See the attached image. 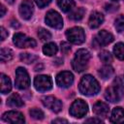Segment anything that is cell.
<instances>
[{"label": "cell", "instance_id": "20", "mask_svg": "<svg viewBox=\"0 0 124 124\" xmlns=\"http://www.w3.org/2000/svg\"><path fill=\"white\" fill-rule=\"evenodd\" d=\"M12 89V83L9 77L5 76L4 74H1V93L7 94Z\"/></svg>", "mask_w": 124, "mask_h": 124}, {"label": "cell", "instance_id": "31", "mask_svg": "<svg viewBox=\"0 0 124 124\" xmlns=\"http://www.w3.org/2000/svg\"><path fill=\"white\" fill-rule=\"evenodd\" d=\"M70 50H71V46L66 42H62L61 43V51L63 53H68Z\"/></svg>", "mask_w": 124, "mask_h": 124}, {"label": "cell", "instance_id": "6", "mask_svg": "<svg viewBox=\"0 0 124 124\" xmlns=\"http://www.w3.org/2000/svg\"><path fill=\"white\" fill-rule=\"evenodd\" d=\"M87 110H88V106L81 99L76 100L70 107V114L76 118H81L87 113Z\"/></svg>", "mask_w": 124, "mask_h": 124}, {"label": "cell", "instance_id": "4", "mask_svg": "<svg viewBox=\"0 0 124 124\" xmlns=\"http://www.w3.org/2000/svg\"><path fill=\"white\" fill-rule=\"evenodd\" d=\"M16 86L20 89V90H24L27 89L30 85V78H29V75L27 73V71L22 68V67H18L16 70Z\"/></svg>", "mask_w": 124, "mask_h": 124}, {"label": "cell", "instance_id": "15", "mask_svg": "<svg viewBox=\"0 0 124 124\" xmlns=\"http://www.w3.org/2000/svg\"><path fill=\"white\" fill-rule=\"evenodd\" d=\"M108 105H107L104 102H97L93 106V112L99 117H107L108 114Z\"/></svg>", "mask_w": 124, "mask_h": 124}, {"label": "cell", "instance_id": "19", "mask_svg": "<svg viewBox=\"0 0 124 124\" xmlns=\"http://www.w3.org/2000/svg\"><path fill=\"white\" fill-rule=\"evenodd\" d=\"M7 105L10 106V107H12V108H20V107L23 106V101H22V99L20 98L19 95L14 93V94H12L8 98Z\"/></svg>", "mask_w": 124, "mask_h": 124}, {"label": "cell", "instance_id": "30", "mask_svg": "<svg viewBox=\"0 0 124 124\" xmlns=\"http://www.w3.org/2000/svg\"><path fill=\"white\" fill-rule=\"evenodd\" d=\"M29 113H30V115L32 116V118H34V119H37V120H42L43 118H44V112L41 110V109H39V108H31L30 110H29Z\"/></svg>", "mask_w": 124, "mask_h": 124}, {"label": "cell", "instance_id": "22", "mask_svg": "<svg viewBox=\"0 0 124 124\" xmlns=\"http://www.w3.org/2000/svg\"><path fill=\"white\" fill-rule=\"evenodd\" d=\"M58 48H57V46L54 44V43H48V44H46L43 47V52L47 55V56H52L54 54H56Z\"/></svg>", "mask_w": 124, "mask_h": 124}, {"label": "cell", "instance_id": "41", "mask_svg": "<svg viewBox=\"0 0 124 124\" xmlns=\"http://www.w3.org/2000/svg\"><path fill=\"white\" fill-rule=\"evenodd\" d=\"M112 1H118V0H112Z\"/></svg>", "mask_w": 124, "mask_h": 124}, {"label": "cell", "instance_id": "16", "mask_svg": "<svg viewBox=\"0 0 124 124\" xmlns=\"http://www.w3.org/2000/svg\"><path fill=\"white\" fill-rule=\"evenodd\" d=\"M104 21V16L99 12H93L88 19V25L90 28L95 29L98 28Z\"/></svg>", "mask_w": 124, "mask_h": 124}, {"label": "cell", "instance_id": "36", "mask_svg": "<svg viewBox=\"0 0 124 124\" xmlns=\"http://www.w3.org/2000/svg\"><path fill=\"white\" fill-rule=\"evenodd\" d=\"M52 123H68V121L66 119H61V118H58V119H55L52 121Z\"/></svg>", "mask_w": 124, "mask_h": 124}, {"label": "cell", "instance_id": "10", "mask_svg": "<svg viewBox=\"0 0 124 124\" xmlns=\"http://www.w3.org/2000/svg\"><path fill=\"white\" fill-rule=\"evenodd\" d=\"M112 41H113V36L111 33L106 31V30H101L96 35V37L93 41V44H94L95 47H98V46H107V45L110 44Z\"/></svg>", "mask_w": 124, "mask_h": 124}, {"label": "cell", "instance_id": "7", "mask_svg": "<svg viewBox=\"0 0 124 124\" xmlns=\"http://www.w3.org/2000/svg\"><path fill=\"white\" fill-rule=\"evenodd\" d=\"M34 86L40 92H46L52 88V80L49 76L40 75L34 78Z\"/></svg>", "mask_w": 124, "mask_h": 124}, {"label": "cell", "instance_id": "24", "mask_svg": "<svg viewBox=\"0 0 124 124\" xmlns=\"http://www.w3.org/2000/svg\"><path fill=\"white\" fill-rule=\"evenodd\" d=\"M113 53L119 60H124V43H118L113 47Z\"/></svg>", "mask_w": 124, "mask_h": 124}, {"label": "cell", "instance_id": "40", "mask_svg": "<svg viewBox=\"0 0 124 124\" xmlns=\"http://www.w3.org/2000/svg\"><path fill=\"white\" fill-rule=\"evenodd\" d=\"M6 1H7V2L9 3V4H13V3H14V2L16 1V0H6Z\"/></svg>", "mask_w": 124, "mask_h": 124}, {"label": "cell", "instance_id": "33", "mask_svg": "<svg viewBox=\"0 0 124 124\" xmlns=\"http://www.w3.org/2000/svg\"><path fill=\"white\" fill-rule=\"evenodd\" d=\"M35 1H36L37 5L39 6V8H44V7L47 6L51 0H35Z\"/></svg>", "mask_w": 124, "mask_h": 124}, {"label": "cell", "instance_id": "2", "mask_svg": "<svg viewBox=\"0 0 124 124\" xmlns=\"http://www.w3.org/2000/svg\"><path fill=\"white\" fill-rule=\"evenodd\" d=\"M78 89L79 92L85 96H93L100 91V85L95 78L90 75H85L79 81Z\"/></svg>", "mask_w": 124, "mask_h": 124}, {"label": "cell", "instance_id": "23", "mask_svg": "<svg viewBox=\"0 0 124 124\" xmlns=\"http://www.w3.org/2000/svg\"><path fill=\"white\" fill-rule=\"evenodd\" d=\"M85 14V10L83 8H77L76 10L72 11L69 15V18L73 20H80Z\"/></svg>", "mask_w": 124, "mask_h": 124}, {"label": "cell", "instance_id": "13", "mask_svg": "<svg viewBox=\"0 0 124 124\" xmlns=\"http://www.w3.org/2000/svg\"><path fill=\"white\" fill-rule=\"evenodd\" d=\"M42 103L45 107L48 108L54 112H59L62 109V102L54 96H46L42 98Z\"/></svg>", "mask_w": 124, "mask_h": 124}, {"label": "cell", "instance_id": "29", "mask_svg": "<svg viewBox=\"0 0 124 124\" xmlns=\"http://www.w3.org/2000/svg\"><path fill=\"white\" fill-rule=\"evenodd\" d=\"M38 36L42 41H48L51 39V34L45 28H40L38 30Z\"/></svg>", "mask_w": 124, "mask_h": 124}, {"label": "cell", "instance_id": "5", "mask_svg": "<svg viewBox=\"0 0 124 124\" xmlns=\"http://www.w3.org/2000/svg\"><path fill=\"white\" fill-rule=\"evenodd\" d=\"M68 41L75 45H80L85 41V34L81 27H73L66 31Z\"/></svg>", "mask_w": 124, "mask_h": 124}, {"label": "cell", "instance_id": "35", "mask_svg": "<svg viewBox=\"0 0 124 124\" xmlns=\"http://www.w3.org/2000/svg\"><path fill=\"white\" fill-rule=\"evenodd\" d=\"M11 25L13 28H18L19 27V23L17 20H12L11 21Z\"/></svg>", "mask_w": 124, "mask_h": 124}, {"label": "cell", "instance_id": "12", "mask_svg": "<svg viewBox=\"0 0 124 124\" xmlns=\"http://www.w3.org/2000/svg\"><path fill=\"white\" fill-rule=\"evenodd\" d=\"M2 119L7 123H12V124H22L25 121L23 114L21 112L16 111V110H11V111L5 112L2 116Z\"/></svg>", "mask_w": 124, "mask_h": 124}, {"label": "cell", "instance_id": "26", "mask_svg": "<svg viewBox=\"0 0 124 124\" xmlns=\"http://www.w3.org/2000/svg\"><path fill=\"white\" fill-rule=\"evenodd\" d=\"M99 58L105 64H110L112 62V56L108 50H103L99 53Z\"/></svg>", "mask_w": 124, "mask_h": 124}, {"label": "cell", "instance_id": "9", "mask_svg": "<svg viewBox=\"0 0 124 124\" xmlns=\"http://www.w3.org/2000/svg\"><path fill=\"white\" fill-rule=\"evenodd\" d=\"M46 24L52 28L55 29H61L63 27V19L61 17V16L56 12V11H49L47 12V14L46 15V18H45Z\"/></svg>", "mask_w": 124, "mask_h": 124}, {"label": "cell", "instance_id": "37", "mask_svg": "<svg viewBox=\"0 0 124 124\" xmlns=\"http://www.w3.org/2000/svg\"><path fill=\"white\" fill-rule=\"evenodd\" d=\"M86 122H97V123H101L103 122L101 119H98V118H89L86 120Z\"/></svg>", "mask_w": 124, "mask_h": 124}, {"label": "cell", "instance_id": "39", "mask_svg": "<svg viewBox=\"0 0 124 124\" xmlns=\"http://www.w3.org/2000/svg\"><path fill=\"white\" fill-rule=\"evenodd\" d=\"M1 15H0V16H4V15H5V13H6V9H5V7L3 6V5H1Z\"/></svg>", "mask_w": 124, "mask_h": 124}, {"label": "cell", "instance_id": "1", "mask_svg": "<svg viewBox=\"0 0 124 124\" xmlns=\"http://www.w3.org/2000/svg\"><path fill=\"white\" fill-rule=\"evenodd\" d=\"M124 79L122 77H117L113 83L105 91V98L110 103L119 102L124 95Z\"/></svg>", "mask_w": 124, "mask_h": 124}, {"label": "cell", "instance_id": "18", "mask_svg": "<svg viewBox=\"0 0 124 124\" xmlns=\"http://www.w3.org/2000/svg\"><path fill=\"white\" fill-rule=\"evenodd\" d=\"M113 73H114V70L113 68L109 65V64H106L104 65L103 67H101L98 71V74L99 76L103 78V79H108L109 78H111L113 76Z\"/></svg>", "mask_w": 124, "mask_h": 124}, {"label": "cell", "instance_id": "32", "mask_svg": "<svg viewBox=\"0 0 124 124\" xmlns=\"http://www.w3.org/2000/svg\"><path fill=\"white\" fill-rule=\"evenodd\" d=\"M105 9L108 12H115V11L118 10V5H116V4H107L105 6Z\"/></svg>", "mask_w": 124, "mask_h": 124}, {"label": "cell", "instance_id": "21", "mask_svg": "<svg viewBox=\"0 0 124 124\" xmlns=\"http://www.w3.org/2000/svg\"><path fill=\"white\" fill-rule=\"evenodd\" d=\"M57 5L62 12L67 13V12L73 10L76 3L74 0H57Z\"/></svg>", "mask_w": 124, "mask_h": 124}, {"label": "cell", "instance_id": "17", "mask_svg": "<svg viewBox=\"0 0 124 124\" xmlns=\"http://www.w3.org/2000/svg\"><path fill=\"white\" fill-rule=\"evenodd\" d=\"M110 122L112 123H124V109L120 107H116L111 111Z\"/></svg>", "mask_w": 124, "mask_h": 124}, {"label": "cell", "instance_id": "38", "mask_svg": "<svg viewBox=\"0 0 124 124\" xmlns=\"http://www.w3.org/2000/svg\"><path fill=\"white\" fill-rule=\"evenodd\" d=\"M34 69H35L36 72H38V71H42V69H43V64H41V63H40V64H37V65L35 66Z\"/></svg>", "mask_w": 124, "mask_h": 124}, {"label": "cell", "instance_id": "8", "mask_svg": "<svg viewBox=\"0 0 124 124\" xmlns=\"http://www.w3.org/2000/svg\"><path fill=\"white\" fill-rule=\"evenodd\" d=\"M14 44L19 47V48H24V47H35L36 46V41L32 38L27 37L26 35L22 33H16L14 36L13 39Z\"/></svg>", "mask_w": 124, "mask_h": 124}, {"label": "cell", "instance_id": "14", "mask_svg": "<svg viewBox=\"0 0 124 124\" xmlns=\"http://www.w3.org/2000/svg\"><path fill=\"white\" fill-rule=\"evenodd\" d=\"M19 15L20 16L25 19L28 20L31 18V16H33V12H34V5L32 3L31 0H23L21 2V4L19 5Z\"/></svg>", "mask_w": 124, "mask_h": 124}, {"label": "cell", "instance_id": "34", "mask_svg": "<svg viewBox=\"0 0 124 124\" xmlns=\"http://www.w3.org/2000/svg\"><path fill=\"white\" fill-rule=\"evenodd\" d=\"M0 29H1V41H4L8 37L9 34H8V32L6 31V29L4 27H1Z\"/></svg>", "mask_w": 124, "mask_h": 124}, {"label": "cell", "instance_id": "25", "mask_svg": "<svg viewBox=\"0 0 124 124\" xmlns=\"http://www.w3.org/2000/svg\"><path fill=\"white\" fill-rule=\"evenodd\" d=\"M12 58H13V51L10 48H6V47L1 48V51H0V59H1L2 62L10 61Z\"/></svg>", "mask_w": 124, "mask_h": 124}, {"label": "cell", "instance_id": "27", "mask_svg": "<svg viewBox=\"0 0 124 124\" xmlns=\"http://www.w3.org/2000/svg\"><path fill=\"white\" fill-rule=\"evenodd\" d=\"M20 57V60L26 64H30L32 62H34L35 60H37V56L34 55V54H31V53H20L19 55Z\"/></svg>", "mask_w": 124, "mask_h": 124}, {"label": "cell", "instance_id": "11", "mask_svg": "<svg viewBox=\"0 0 124 124\" xmlns=\"http://www.w3.org/2000/svg\"><path fill=\"white\" fill-rule=\"evenodd\" d=\"M74 82V76L69 71H63L60 72L56 76V83L58 86L62 88H67L71 86Z\"/></svg>", "mask_w": 124, "mask_h": 124}, {"label": "cell", "instance_id": "28", "mask_svg": "<svg viewBox=\"0 0 124 124\" xmlns=\"http://www.w3.org/2000/svg\"><path fill=\"white\" fill-rule=\"evenodd\" d=\"M114 26L118 32H123L124 31V16L120 15L119 16L116 17L114 21Z\"/></svg>", "mask_w": 124, "mask_h": 124}, {"label": "cell", "instance_id": "3", "mask_svg": "<svg viewBox=\"0 0 124 124\" xmlns=\"http://www.w3.org/2000/svg\"><path fill=\"white\" fill-rule=\"evenodd\" d=\"M89 59H90V52L87 49H85V48L78 49L76 52L75 57L72 61L73 69L78 73L83 72L84 70L87 69Z\"/></svg>", "mask_w": 124, "mask_h": 124}]
</instances>
